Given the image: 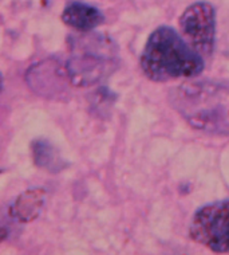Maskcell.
Listing matches in <instances>:
<instances>
[{"label":"cell","instance_id":"6","mask_svg":"<svg viewBox=\"0 0 229 255\" xmlns=\"http://www.w3.org/2000/svg\"><path fill=\"white\" fill-rule=\"evenodd\" d=\"M27 84L31 90L46 98H65L66 84L70 82L66 67L61 66L58 62H40L31 66L26 75Z\"/></svg>","mask_w":229,"mask_h":255},{"label":"cell","instance_id":"4","mask_svg":"<svg viewBox=\"0 0 229 255\" xmlns=\"http://www.w3.org/2000/svg\"><path fill=\"white\" fill-rule=\"evenodd\" d=\"M189 237L217 254H229V199L198 208L189 227Z\"/></svg>","mask_w":229,"mask_h":255},{"label":"cell","instance_id":"3","mask_svg":"<svg viewBox=\"0 0 229 255\" xmlns=\"http://www.w3.org/2000/svg\"><path fill=\"white\" fill-rule=\"evenodd\" d=\"M66 71L75 88H90L110 77L118 67V47L110 36L84 32L69 39Z\"/></svg>","mask_w":229,"mask_h":255},{"label":"cell","instance_id":"9","mask_svg":"<svg viewBox=\"0 0 229 255\" xmlns=\"http://www.w3.org/2000/svg\"><path fill=\"white\" fill-rule=\"evenodd\" d=\"M32 160L38 168L50 172L59 173L66 168V163L59 150L47 140H34L31 144Z\"/></svg>","mask_w":229,"mask_h":255},{"label":"cell","instance_id":"1","mask_svg":"<svg viewBox=\"0 0 229 255\" xmlns=\"http://www.w3.org/2000/svg\"><path fill=\"white\" fill-rule=\"evenodd\" d=\"M169 102L194 129L229 136V82L188 81L169 92Z\"/></svg>","mask_w":229,"mask_h":255},{"label":"cell","instance_id":"2","mask_svg":"<svg viewBox=\"0 0 229 255\" xmlns=\"http://www.w3.org/2000/svg\"><path fill=\"white\" fill-rule=\"evenodd\" d=\"M144 74L154 82L193 78L203 73V57L174 28L158 27L146 40L140 58Z\"/></svg>","mask_w":229,"mask_h":255},{"label":"cell","instance_id":"8","mask_svg":"<svg viewBox=\"0 0 229 255\" xmlns=\"http://www.w3.org/2000/svg\"><path fill=\"white\" fill-rule=\"evenodd\" d=\"M44 196H46V191L42 188L26 191L9 207V216L22 223L32 222L39 216L43 208Z\"/></svg>","mask_w":229,"mask_h":255},{"label":"cell","instance_id":"5","mask_svg":"<svg viewBox=\"0 0 229 255\" xmlns=\"http://www.w3.org/2000/svg\"><path fill=\"white\" fill-rule=\"evenodd\" d=\"M184 39L201 57H211L215 49L216 11L209 3L197 1L189 5L180 18Z\"/></svg>","mask_w":229,"mask_h":255},{"label":"cell","instance_id":"7","mask_svg":"<svg viewBox=\"0 0 229 255\" xmlns=\"http://www.w3.org/2000/svg\"><path fill=\"white\" fill-rule=\"evenodd\" d=\"M62 20L65 24L73 27L74 30L88 32L101 26L105 22V16L94 5L86 4L82 1H71L63 9Z\"/></svg>","mask_w":229,"mask_h":255}]
</instances>
